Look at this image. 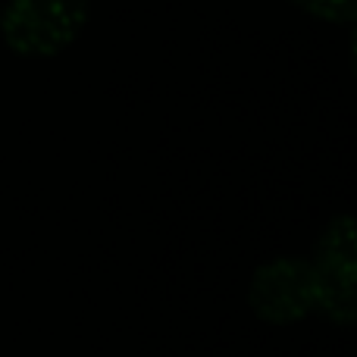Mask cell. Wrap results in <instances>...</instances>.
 Segmentation results:
<instances>
[{
  "instance_id": "6da1fadb",
  "label": "cell",
  "mask_w": 357,
  "mask_h": 357,
  "mask_svg": "<svg viewBox=\"0 0 357 357\" xmlns=\"http://www.w3.org/2000/svg\"><path fill=\"white\" fill-rule=\"evenodd\" d=\"M85 0H10L0 19L3 41L22 56H54L82 35Z\"/></svg>"
},
{
  "instance_id": "7a4b0ae2",
  "label": "cell",
  "mask_w": 357,
  "mask_h": 357,
  "mask_svg": "<svg viewBox=\"0 0 357 357\" xmlns=\"http://www.w3.org/2000/svg\"><path fill=\"white\" fill-rule=\"evenodd\" d=\"M317 310L339 326L357 317V226L351 216H335L317 241L314 260Z\"/></svg>"
},
{
  "instance_id": "3957f363",
  "label": "cell",
  "mask_w": 357,
  "mask_h": 357,
  "mask_svg": "<svg viewBox=\"0 0 357 357\" xmlns=\"http://www.w3.org/2000/svg\"><path fill=\"white\" fill-rule=\"evenodd\" d=\"M248 304L264 323L289 326L317 310V285L310 260L276 257L254 273L248 285Z\"/></svg>"
},
{
  "instance_id": "277c9868",
  "label": "cell",
  "mask_w": 357,
  "mask_h": 357,
  "mask_svg": "<svg viewBox=\"0 0 357 357\" xmlns=\"http://www.w3.org/2000/svg\"><path fill=\"white\" fill-rule=\"evenodd\" d=\"M295 3L326 22H351L357 13V0H295Z\"/></svg>"
}]
</instances>
